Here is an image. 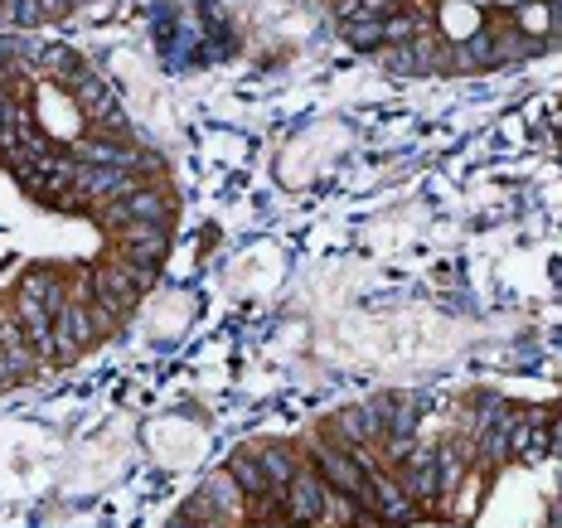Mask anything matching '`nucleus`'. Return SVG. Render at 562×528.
<instances>
[{
	"instance_id": "obj_3",
	"label": "nucleus",
	"mask_w": 562,
	"mask_h": 528,
	"mask_svg": "<svg viewBox=\"0 0 562 528\" xmlns=\"http://www.w3.org/2000/svg\"><path fill=\"white\" fill-rule=\"evenodd\" d=\"M315 470H320V480L335 490V495H349L354 504H364L369 499V470L359 466V461H349L335 441H315Z\"/></svg>"
},
{
	"instance_id": "obj_11",
	"label": "nucleus",
	"mask_w": 562,
	"mask_h": 528,
	"mask_svg": "<svg viewBox=\"0 0 562 528\" xmlns=\"http://www.w3.org/2000/svg\"><path fill=\"white\" fill-rule=\"evenodd\" d=\"M252 456H257V466H262V475L272 480V490H286L291 480H296V451L291 446H277V441H262V446H252Z\"/></svg>"
},
{
	"instance_id": "obj_13",
	"label": "nucleus",
	"mask_w": 562,
	"mask_h": 528,
	"mask_svg": "<svg viewBox=\"0 0 562 528\" xmlns=\"http://www.w3.org/2000/svg\"><path fill=\"white\" fill-rule=\"evenodd\" d=\"M20 296H30V301H44V306H49L54 315H63V306H68L59 272H49V267H30V272H25V281H20Z\"/></svg>"
},
{
	"instance_id": "obj_12",
	"label": "nucleus",
	"mask_w": 562,
	"mask_h": 528,
	"mask_svg": "<svg viewBox=\"0 0 562 528\" xmlns=\"http://www.w3.org/2000/svg\"><path fill=\"white\" fill-rule=\"evenodd\" d=\"M199 490H204V495H209V499H214V504H219V514H223V519H228V524H238V519H248V495L238 490V480H233L228 470H219V475H209V480H204Z\"/></svg>"
},
{
	"instance_id": "obj_6",
	"label": "nucleus",
	"mask_w": 562,
	"mask_h": 528,
	"mask_svg": "<svg viewBox=\"0 0 562 528\" xmlns=\"http://www.w3.org/2000/svg\"><path fill=\"white\" fill-rule=\"evenodd\" d=\"M398 480L412 495V504H437L441 499V470H437V451H412L407 461H398Z\"/></svg>"
},
{
	"instance_id": "obj_1",
	"label": "nucleus",
	"mask_w": 562,
	"mask_h": 528,
	"mask_svg": "<svg viewBox=\"0 0 562 528\" xmlns=\"http://www.w3.org/2000/svg\"><path fill=\"white\" fill-rule=\"evenodd\" d=\"M325 509H330V485L320 480L315 466H301L296 480L281 490V514L291 528H320L325 524Z\"/></svg>"
},
{
	"instance_id": "obj_14",
	"label": "nucleus",
	"mask_w": 562,
	"mask_h": 528,
	"mask_svg": "<svg viewBox=\"0 0 562 528\" xmlns=\"http://www.w3.org/2000/svg\"><path fill=\"white\" fill-rule=\"evenodd\" d=\"M122 209H126V223H165L170 218V194L141 185L131 199H122Z\"/></svg>"
},
{
	"instance_id": "obj_16",
	"label": "nucleus",
	"mask_w": 562,
	"mask_h": 528,
	"mask_svg": "<svg viewBox=\"0 0 562 528\" xmlns=\"http://www.w3.org/2000/svg\"><path fill=\"white\" fill-rule=\"evenodd\" d=\"M388 15H398V0H340L344 25H383Z\"/></svg>"
},
{
	"instance_id": "obj_4",
	"label": "nucleus",
	"mask_w": 562,
	"mask_h": 528,
	"mask_svg": "<svg viewBox=\"0 0 562 528\" xmlns=\"http://www.w3.org/2000/svg\"><path fill=\"white\" fill-rule=\"evenodd\" d=\"M73 189L88 199V204H122V199H131L136 189H141V180L131 175V170H107V165H83L78 160V170H73Z\"/></svg>"
},
{
	"instance_id": "obj_19",
	"label": "nucleus",
	"mask_w": 562,
	"mask_h": 528,
	"mask_svg": "<svg viewBox=\"0 0 562 528\" xmlns=\"http://www.w3.org/2000/svg\"><path fill=\"white\" fill-rule=\"evenodd\" d=\"M383 68L388 73H417V59H412V44H388V54H383Z\"/></svg>"
},
{
	"instance_id": "obj_10",
	"label": "nucleus",
	"mask_w": 562,
	"mask_h": 528,
	"mask_svg": "<svg viewBox=\"0 0 562 528\" xmlns=\"http://www.w3.org/2000/svg\"><path fill=\"white\" fill-rule=\"evenodd\" d=\"M39 63L49 68V78H54L59 88H68V93H78V88H83V83L93 78V68L78 59L73 49H63V44H49V49L39 54Z\"/></svg>"
},
{
	"instance_id": "obj_2",
	"label": "nucleus",
	"mask_w": 562,
	"mask_h": 528,
	"mask_svg": "<svg viewBox=\"0 0 562 528\" xmlns=\"http://www.w3.org/2000/svg\"><path fill=\"white\" fill-rule=\"evenodd\" d=\"M93 301H97V330H107V325H117L136 301H141V291H136V281L126 277V262H102L93 272Z\"/></svg>"
},
{
	"instance_id": "obj_7",
	"label": "nucleus",
	"mask_w": 562,
	"mask_h": 528,
	"mask_svg": "<svg viewBox=\"0 0 562 528\" xmlns=\"http://www.w3.org/2000/svg\"><path fill=\"white\" fill-rule=\"evenodd\" d=\"M73 102H78V107L88 112V122H97L102 131H112V136H122L126 131V117H122V107H117V93H112L97 73L78 88V93H73Z\"/></svg>"
},
{
	"instance_id": "obj_15",
	"label": "nucleus",
	"mask_w": 562,
	"mask_h": 528,
	"mask_svg": "<svg viewBox=\"0 0 562 528\" xmlns=\"http://www.w3.org/2000/svg\"><path fill=\"white\" fill-rule=\"evenodd\" d=\"M228 475L238 480V490H243L248 499L277 495V490H272V480L262 475V466H257V456H252V451H233V461H228Z\"/></svg>"
},
{
	"instance_id": "obj_21",
	"label": "nucleus",
	"mask_w": 562,
	"mask_h": 528,
	"mask_svg": "<svg viewBox=\"0 0 562 528\" xmlns=\"http://www.w3.org/2000/svg\"><path fill=\"white\" fill-rule=\"evenodd\" d=\"M165 528H199V524H194V519H185V514H180V519H170V524H165Z\"/></svg>"
},
{
	"instance_id": "obj_5",
	"label": "nucleus",
	"mask_w": 562,
	"mask_h": 528,
	"mask_svg": "<svg viewBox=\"0 0 562 528\" xmlns=\"http://www.w3.org/2000/svg\"><path fill=\"white\" fill-rule=\"evenodd\" d=\"M364 509L383 514L388 524H412V519H417V504H412V495L403 490L398 470H388L383 461L369 470V499H364Z\"/></svg>"
},
{
	"instance_id": "obj_9",
	"label": "nucleus",
	"mask_w": 562,
	"mask_h": 528,
	"mask_svg": "<svg viewBox=\"0 0 562 528\" xmlns=\"http://www.w3.org/2000/svg\"><path fill=\"white\" fill-rule=\"evenodd\" d=\"M165 252H170V228L165 223H126L122 228L126 262H165Z\"/></svg>"
},
{
	"instance_id": "obj_20",
	"label": "nucleus",
	"mask_w": 562,
	"mask_h": 528,
	"mask_svg": "<svg viewBox=\"0 0 562 528\" xmlns=\"http://www.w3.org/2000/svg\"><path fill=\"white\" fill-rule=\"evenodd\" d=\"M15 378H20V373H15V364L0 354V388H5V383H15Z\"/></svg>"
},
{
	"instance_id": "obj_17",
	"label": "nucleus",
	"mask_w": 562,
	"mask_h": 528,
	"mask_svg": "<svg viewBox=\"0 0 562 528\" xmlns=\"http://www.w3.org/2000/svg\"><path fill=\"white\" fill-rule=\"evenodd\" d=\"M417 34H427V15H417V10H403V15L383 20V44H412Z\"/></svg>"
},
{
	"instance_id": "obj_18",
	"label": "nucleus",
	"mask_w": 562,
	"mask_h": 528,
	"mask_svg": "<svg viewBox=\"0 0 562 528\" xmlns=\"http://www.w3.org/2000/svg\"><path fill=\"white\" fill-rule=\"evenodd\" d=\"M344 39L359 54H374V49H383V25H344Z\"/></svg>"
},
{
	"instance_id": "obj_8",
	"label": "nucleus",
	"mask_w": 562,
	"mask_h": 528,
	"mask_svg": "<svg viewBox=\"0 0 562 528\" xmlns=\"http://www.w3.org/2000/svg\"><path fill=\"white\" fill-rule=\"evenodd\" d=\"M97 335V320L83 301H68L59 315V335H54V359H73L83 344H93Z\"/></svg>"
}]
</instances>
